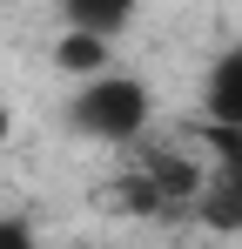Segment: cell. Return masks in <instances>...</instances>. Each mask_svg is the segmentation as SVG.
<instances>
[{"instance_id":"obj_6","label":"cell","mask_w":242,"mask_h":249,"mask_svg":"<svg viewBox=\"0 0 242 249\" xmlns=\"http://www.w3.org/2000/svg\"><path fill=\"white\" fill-rule=\"evenodd\" d=\"M14 142V115H7V101H0V148Z\"/></svg>"},{"instance_id":"obj_3","label":"cell","mask_w":242,"mask_h":249,"mask_svg":"<svg viewBox=\"0 0 242 249\" xmlns=\"http://www.w3.org/2000/svg\"><path fill=\"white\" fill-rule=\"evenodd\" d=\"M54 68L74 74V81L101 74V68H108V34H94V27H68V34L54 41Z\"/></svg>"},{"instance_id":"obj_5","label":"cell","mask_w":242,"mask_h":249,"mask_svg":"<svg viewBox=\"0 0 242 249\" xmlns=\"http://www.w3.org/2000/svg\"><path fill=\"white\" fill-rule=\"evenodd\" d=\"M27 236H34V229H27L20 215H14V222H0V243H27Z\"/></svg>"},{"instance_id":"obj_1","label":"cell","mask_w":242,"mask_h":249,"mask_svg":"<svg viewBox=\"0 0 242 249\" xmlns=\"http://www.w3.org/2000/svg\"><path fill=\"white\" fill-rule=\"evenodd\" d=\"M68 122H74L87 142H115V148H128V142H141L148 122H155V94H148V81H135V74L101 68V74L74 81Z\"/></svg>"},{"instance_id":"obj_2","label":"cell","mask_w":242,"mask_h":249,"mask_svg":"<svg viewBox=\"0 0 242 249\" xmlns=\"http://www.w3.org/2000/svg\"><path fill=\"white\" fill-rule=\"evenodd\" d=\"M202 115H208V122H222V128H242V47H229V54L208 68Z\"/></svg>"},{"instance_id":"obj_4","label":"cell","mask_w":242,"mask_h":249,"mask_svg":"<svg viewBox=\"0 0 242 249\" xmlns=\"http://www.w3.org/2000/svg\"><path fill=\"white\" fill-rule=\"evenodd\" d=\"M54 7H61L68 27H94V34H121L141 14V0H54Z\"/></svg>"}]
</instances>
